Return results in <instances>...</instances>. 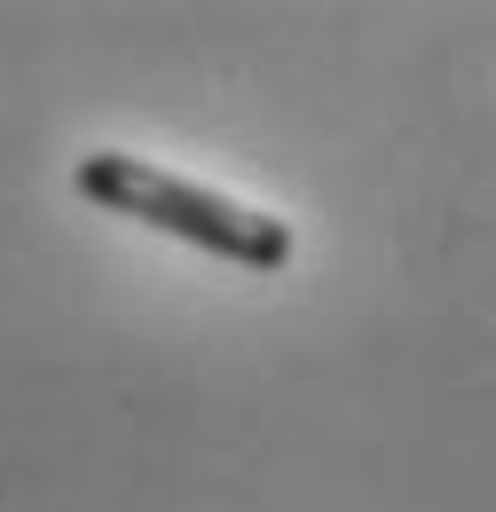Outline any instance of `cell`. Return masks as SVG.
I'll use <instances>...</instances> for the list:
<instances>
[{
  "label": "cell",
  "mask_w": 496,
  "mask_h": 512,
  "mask_svg": "<svg viewBox=\"0 0 496 512\" xmlns=\"http://www.w3.org/2000/svg\"><path fill=\"white\" fill-rule=\"evenodd\" d=\"M71 182H79L87 205L126 213L142 229H166V237H182V245H197L213 260H237V268H260V276L292 260V229L276 213L237 205V197L205 190V182H182V174H166V166H150L134 150H87L71 166Z\"/></svg>",
  "instance_id": "1"
}]
</instances>
